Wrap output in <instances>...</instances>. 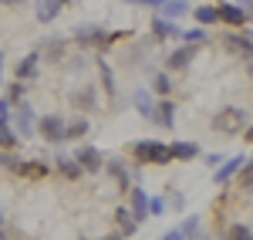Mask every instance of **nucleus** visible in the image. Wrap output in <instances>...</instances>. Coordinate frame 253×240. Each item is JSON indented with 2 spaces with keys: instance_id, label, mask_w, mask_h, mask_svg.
Here are the masks:
<instances>
[{
  "instance_id": "1",
  "label": "nucleus",
  "mask_w": 253,
  "mask_h": 240,
  "mask_svg": "<svg viewBox=\"0 0 253 240\" xmlns=\"http://www.w3.org/2000/svg\"><path fill=\"white\" fill-rule=\"evenodd\" d=\"M135 156L142 162H152V166H162V162L172 159L169 145H162V142H138V145H135Z\"/></svg>"
},
{
  "instance_id": "2",
  "label": "nucleus",
  "mask_w": 253,
  "mask_h": 240,
  "mask_svg": "<svg viewBox=\"0 0 253 240\" xmlns=\"http://www.w3.org/2000/svg\"><path fill=\"white\" fill-rule=\"evenodd\" d=\"M243 119H247V112H243V108H226L223 115H216V119H213V125L219 129V132H233V129L243 125Z\"/></svg>"
},
{
  "instance_id": "3",
  "label": "nucleus",
  "mask_w": 253,
  "mask_h": 240,
  "mask_svg": "<svg viewBox=\"0 0 253 240\" xmlns=\"http://www.w3.org/2000/svg\"><path fill=\"white\" fill-rule=\"evenodd\" d=\"M41 136L47 142H64V122H61V115H44L41 119Z\"/></svg>"
},
{
  "instance_id": "4",
  "label": "nucleus",
  "mask_w": 253,
  "mask_h": 240,
  "mask_svg": "<svg viewBox=\"0 0 253 240\" xmlns=\"http://www.w3.org/2000/svg\"><path fill=\"white\" fill-rule=\"evenodd\" d=\"M75 162H78L81 169H88V173H98V169H101V152L91 149V145H81L78 156H75Z\"/></svg>"
},
{
  "instance_id": "5",
  "label": "nucleus",
  "mask_w": 253,
  "mask_h": 240,
  "mask_svg": "<svg viewBox=\"0 0 253 240\" xmlns=\"http://www.w3.org/2000/svg\"><path fill=\"white\" fill-rule=\"evenodd\" d=\"M61 7H64V0H34V14H38V20H44V24H51V20L58 17Z\"/></svg>"
},
{
  "instance_id": "6",
  "label": "nucleus",
  "mask_w": 253,
  "mask_h": 240,
  "mask_svg": "<svg viewBox=\"0 0 253 240\" xmlns=\"http://www.w3.org/2000/svg\"><path fill=\"white\" fill-rule=\"evenodd\" d=\"M216 20H226V24H233V27H243V24H247V14H243L240 7H233V3H223V7L216 10Z\"/></svg>"
},
{
  "instance_id": "7",
  "label": "nucleus",
  "mask_w": 253,
  "mask_h": 240,
  "mask_svg": "<svg viewBox=\"0 0 253 240\" xmlns=\"http://www.w3.org/2000/svg\"><path fill=\"white\" fill-rule=\"evenodd\" d=\"M132 217L135 220H145L149 217V193L138 186V190H132Z\"/></svg>"
},
{
  "instance_id": "8",
  "label": "nucleus",
  "mask_w": 253,
  "mask_h": 240,
  "mask_svg": "<svg viewBox=\"0 0 253 240\" xmlns=\"http://www.w3.org/2000/svg\"><path fill=\"white\" fill-rule=\"evenodd\" d=\"M115 220H118V230H122V237H128V234H135V217H132V210H115Z\"/></svg>"
},
{
  "instance_id": "9",
  "label": "nucleus",
  "mask_w": 253,
  "mask_h": 240,
  "mask_svg": "<svg viewBox=\"0 0 253 240\" xmlns=\"http://www.w3.org/2000/svg\"><path fill=\"white\" fill-rule=\"evenodd\" d=\"M189 58H193V48H179V51L169 54V68L179 71V68H186V64H189Z\"/></svg>"
},
{
  "instance_id": "10",
  "label": "nucleus",
  "mask_w": 253,
  "mask_h": 240,
  "mask_svg": "<svg viewBox=\"0 0 253 240\" xmlns=\"http://www.w3.org/2000/svg\"><path fill=\"white\" fill-rule=\"evenodd\" d=\"M240 166H243V156H233L226 166H219V169H216V183H226V180L236 173V169H240Z\"/></svg>"
},
{
  "instance_id": "11",
  "label": "nucleus",
  "mask_w": 253,
  "mask_h": 240,
  "mask_svg": "<svg viewBox=\"0 0 253 240\" xmlns=\"http://www.w3.org/2000/svg\"><path fill=\"white\" fill-rule=\"evenodd\" d=\"M108 173H112V180L118 183V190H128V173H125V166H122L118 159L108 162Z\"/></svg>"
},
{
  "instance_id": "12",
  "label": "nucleus",
  "mask_w": 253,
  "mask_h": 240,
  "mask_svg": "<svg viewBox=\"0 0 253 240\" xmlns=\"http://www.w3.org/2000/svg\"><path fill=\"white\" fill-rule=\"evenodd\" d=\"M17 125H20V132H24V136H31V132H34V115H31V108H27V105H20V108H17Z\"/></svg>"
},
{
  "instance_id": "13",
  "label": "nucleus",
  "mask_w": 253,
  "mask_h": 240,
  "mask_svg": "<svg viewBox=\"0 0 253 240\" xmlns=\"http://www.w3.org/2000/svg\"><path fill=\"white\" fill-rule=\"evenodd\" d=\"M152 31H156L159 38H179V27H175L172 20H162V17H156V24H152Z\"/></svg>"
},
{
  "instance_id": "14",
  "label": "nucleus",
  "mask_w": 253,
  "mask_h": 240,
  "mask_svg": "<svg viewBox=\"0 0 253 240\" xmlns=\"http://www.w3.org/2000/svg\"><path fill=\"white\" fill-rule=\"evenodd\" d=\"M162 10H166V17H182L186 10H189V3H182V0H162Z\"/></svg>"
},
{
  "instance_id": "15",
  "label": "nucleus",
  "mask_w": 253,
  "mask_h": 240,
  "mask_svg": "<svg viewBox=\"0 0 253 240\" xmlns=\"http://www.w3.org/2000/svg\"><path fill=\"white\" fill-rule=\"evenodd\" d=\"M38 71V54H27V58L17 64V78H31Z\"/></svg>"
},
{
  "instance_id": "16",
  "label": "nucleus",
  "mask_w": 253,
  "mask_h": 240,
  "mask_svg": "<svg viewBox=\"0 0 253 240\" xmlns=\"http://www.w3.org/2000/svg\"><path fill=\"white\" fill-rule=\"evenodd\" d=\"M135 105H138V112H142L145 119H156V112H152V98H149V95H145L142 88L135 92Z\"/></svg>"
},
{
  "instance_id": "17",
  "label": "nucleus",
  "mask_w": 253,
  "mask_h": 240,
  "mask_svg": "<svg viewBox=\"0 0 253 240\" xmlns=\"http://www.w3.org/2000/svg\"><path fill=\"white\" fill-rule=\"evenodd\" d=\"M88 132V119H78V122H71V125H64V139H81Z\"/></svg>"
},
{
  "instance_id": "18",
  "label": "nucleus",
  "mask_w": 253,
  "mask_h": 240,
  "mask_svg": "<svg viewBox=\"0 0 253 240\" xmlns=\"http://www.w3.org/2000/svg\"><path fill=\"white\" fill-rule=\"evenodd\" d=\"M156 112H159V115H156L159 125H172V122H175V115H172V112H175V108H172V101H162Z\"/></svg>"
},
{
  "instance_id": "19",
  "label": "nucleus",
  "mask_w": 253,
  "mask_h": 240,
  "mask_svg": "<svg viewBox=\"0 0 253 240\" xmlns=\"http://www.w3.org/2000/svg\"><path fill=\"white\" fill-rule=\"evenodd\" d=\"M169 152H172L175 159H193V156H196V145H193V142H175Z\"/></svg>"
},
{
  "instance_id": "20",
  "label": "nucleus",
  "mask_w": 253,
  "mask_h": 240,
  "mask_svg": "<svg viewBox=\"0 0 253 240\" xmlns=\"http://www.w3.org/2000/svg\"><path fill=\"white\" fill-rule=\"evenodd\" d=\"M0 145H3V149H14V145H17V136H14V129H10L7 122H0Z\"/></svg>"
},
{
  "instance_id": "21",
  "label": "nucleus",
  "mask_w": 253,
  "mask_h": 240,
  "mask_svg": "<svg viewBox=\"0 0 253 240\" xmlns=\"http://www.w3.org/2000/svg\"><path fill=\"white\" fill-rule=\"evenodd\" d=\"M17 173H24V176H34V180H38V176H44L47 169H44L41 162H20V169H17Z\"/></svg>"
},
{
  "instance_id": "22",
  "label": "nucleus",
  "mask_w": 253,
  "mask_h": 240,
  "mask_svg": "<svg viewBox=\"0 0 253 240\" xmlns=\"http://www.w3.org/2000/svg\"><path fill=\"white\" fill-rule=\"evenodd\" d=\"M58 166H61V173H64V176H71V180H78V176H81V166L75 159H61Z\"/></svg>"
},
{
  "instance_id": "23",
  "label": "nucleus",
  "mask_w": 253,
  "mask_h": 240,
  "mask_svg": "<svg viewBox=\"0 0 253 240\" xmlns=\"http://www.w3.org/2000/svg\"><path fill=\"white\" fill-rule=\"evenodd\" d=\"M179 230H182V237H186V240L196 237V234H199V217H186V223H182Z\"/></svg>"
},
{
  "instance_id": "24",
  "label": "nucleus",
  "mask_w": 253,
  "mask_h": 240,
  "mask_svg": "<svg viewBox=\"0 0 253 240\" xmlns=\"http://www.w3.org/2000/svg\"><path fill=\"white\" fill-rule=\"evenodd\" d=\"M78 41L88 44V41H108V38H101V34H98V27H78Z\"/></svg>"
},
{
  "instance_id": "25",
  "label": "nucleus",
  "mask_w": 253,
  "mask_h": 240,
  "mask_svg": "<svg viewBox=\"0 0 253 240\" xmlns=\"http://www.w3.org/2000/svg\"><path fill=\"white\" fill-rule=\"evenodd\" d=\"M196 20H199V24H213L216 10H213V7H196Z\"/></svg>"
},
{
  "instance_id": "26",
  "label": "nucleus",
  "mask_w": 253,
  "mask_h": 240,
  "mask_svg": "<svg viewBox=\"0 0 253 240\" xmlns=\"http://www.w3.org/2000/svg\"><path fill=\"white\" fill-rule=\"evenodd\" d=\"M240 169H243V190H253V159H250V166H247V162H243V166H240Z\"/></svg>"
},
{
  "instance_id": "27",
  "label": "nucleus",
  "mask_w": 253,
  "mask_h": 240,
  "mask_svg": "<svg viewBox=\"0 0 253 240\" xmlns=\"http://www.w3.org/2000/svg\"><path fill=\"white\" fill-rule=\"evenodd\" d=\"M230 240H253V234L247 230V227H240V223H236L233 230H230Z\"/></svg>"
},
{
  "instance_id": "28",
  "label": "nucleus",
  "mask_w": 253,
  "mask_h": 240,
  "mask_svg": "<svg viewBox=\"0 0 253 240\" xmlns=\"http://www.w3.org/2000/svg\"><path fill=\"white\" fill-rule=\"evenodd\" d=\"M169 88H172V81H169V75H156V92H159V95H166Z\"/></svg>"
},
{
  "instance_id": "29",
  "label": "nucleus",
  "mask_w": 253,
  "mask_h": 240,
  "mask_svg": "<svg viewBox=\"0 0 253 240\" xmlns=\"http://www.w3.org/2000/svg\"><path fill=\"white\" fill-rule=\"evenodd\" d=\"M0 166H7V169H20L17 156H10V152H3V156H0Z\"/></svg>"
},
{
  "instance_id": "30",
  "label": "nucleus",
  "mask_w": 253,
  "mask_h": 240,
  "mask_svg": "<svg viewBox=\"0 0 253 240\" xmlns=\"http://www.w3.org/2000/svg\"><path fill=\"white\" fill-rule=\"evenodd\" d=\"M186 41L189 44H199V41H206V31H186Z\"/></svg>"
},
{
  "instance_id": "31",
  "label": "nucleus",
  "mask_w": 253,
  "mask_h": 240,
  "mask_svg": "<svg viewBox=\"0 0 253 240\" xmlns=\"http://www.w3.org/2000/svg\"><path fill=\"white\" fill-rule=\"evenodd\" d=\"M10 119V101H0V122Z\"/></svg>"
},
{
  "instance_id": "32",
  "label": "nucleus",
  "mask_w": 253,
  "mask_h": 240,
  "mask_svg": "<svg viewBox=\"0 0 253 240\" xmlns=\"http://www.w3.org/2000/svg\"><path fill=\"white\" fill-rule=\"evenodd\" d=\"M162 240H186V237H182V230H169V234H162Z\"/></svg>"
},
{
  "instance_id": "33",
  "label": "nucleus",
  "mask_w": 253,
  "mask_h": 240,
  "mask_svg": "<svg viewBox=\"0 0 253 240\" xmlns=\"http://www.w3.org/2000/svg\"><path fill=\"white\" fill-rule=\"evenodd\" d=\"M132 3H145V7H162V0H132Z\"/></svg>"
},
{
  "instance_id": "34",
  "label": "nucleus",
  "mask_w": 253,
  "mask_h": 240,
  "mask_svg": "<svg viewBox=\"0 0 253 240\" xmlns=\"http://www.w3.org/2000/svg\"><path fill=\"white\" fill-rule=\"evenodd\" d=\"M247 139H250V142H253V125H250V129H247Z\"/></svg>"
},
{
  "instance_id": "35",
  "label": "nucleus",
  "mask_w": 253,
  "mask_h": 240,
  "mask_svg": "<svg viewBox=\"0 0 253 240\" xmlns=\"http://www.w3.org/2000/svg\"><path fill=\"white\" fill-rule=\"evenodd\" d=\"M247 41H250V44H253V31H247Z\"/></svg>"
},
{
  "instance_id": "36",
  "label": "nucleus",
  "mask_w": 253,
  "mask_h": 240,
  "mask_svg": "<svg viewBox=\"0 0 253 240\" xmlns=\"http://www.w3.org/2000/svg\"><path fill=\"white\" fill-rule=\"evenodd\" d=\"M105 240H122V237H118V234H112V237H105Z\"/></svg>"
},
{
  "instance_id": "37",
  "label": "nucleus",
  "mask_w": 253,
  "mask_h": 240,
  "mask_svg": "<svg viewBox=\"0 0 253 240\" xmlns=\"http://www.w3.org/2000/svg\"><path fill=\"white\" fill-rule=\"evenodd\" d=\"M0 3H17V0H0Z\"/></svg>"
},
{
  "instance_id": "38",
  "label": "nucleus",
  "mask_w": 253,
  "mask_h": 240,
  "mask_svg": "<svg viewBox=\"0 0 253 240\" xmlns=\"http://www.w3.org/2000/svg\"><path fill=\"white\" fill-rule=\"evenodd\" d=\"M250 75H253V58H250Z\"/></svg>"
},
{
  "instance_id": "39",
  "label": "nucleus",
  "mask_w": 253,
  "mask_h": 240,
  "mask_svg": "<svg viewBox=\"0 0 253 240\" xmlns=\"http://www.w3.org/2000/svg\"><path fill=\"white\" fill-rule=\"evenodd\" d=\"M0 227H3V213H0Z\"/></svg>"
},
{
  "instance_id": "40",
  "label": "nucleus",
  "mask_w": 253,
  "mask_h": 240,
  "mask_svg": "<svg viewBox=\"0 0 253 240\" xmlns=\"http://www.w3.org/2000/svg\"><path fill=\"white\" fill-rule=\"evenodd\" d=\"M0 68H3V54H0Z\"/></svg>"
}]
</instances>
